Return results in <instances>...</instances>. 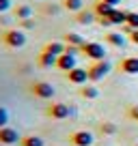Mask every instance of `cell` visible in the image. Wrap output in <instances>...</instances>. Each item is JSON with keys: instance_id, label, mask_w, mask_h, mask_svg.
Instances as JSON below:
<instances>
[{"instance_id": "6da1fadb", "label": "cell", "mask_w": 138, "mask_h": 146, "mask_svg": "<svg viewBox=\"0 0 138 146\" xmlns=\"http://www.w3.org/2000/svg\"><path fill=\"white\" fill-rule=\"evenodd\" d=\"M2 43L11 50H17V47L26 45V32L22 28H9V30L2 32Z\"/></svg>"}, {"instance_id": "7a4b0ae2", "label": "cell", "mask_w": 138, "mask_h": 146, "mask_svg": "<svg viewBox=\"0 0 138 146\" xmlns=\"http://www.w3.org/2000/svg\"><path fill=\"white\" fill-rule=\"evenodd\" d=\"M112 71V64L108 60H97L88 67V82H99Z\"/></svg>"}, {"instance_id": "3957f363", "label": "cell", "mask_w": 138, "mask_h": 146, "mask_svg": "<svg viewBox=\"0 0 138 146\" xmlns=\"http://www.w3.org/2000/svg\"><path fill=\"white\" fill-rule=\"evenodd\" d=\"M80 50H82V54L86 56V58H91L93 62H97V60H106V47L101 45V43H97V41H86Z\"/></svg>"}, {"instance_id": "277c9868", "label": "cell", "mask_w": 138, "mask_h": 146, "mask_svg": "<svg viewBox=\"0 0 138 146\" xmlns=\"http://www.w3.org/2000/svg\"><path fill=\"white\" fill-rule=\"evenodd\" d=\"M46 114L50 116V118H54V120H65V118H69L71 110H69V105H67V103H60V101H54V103H50V105H48Z\"/></svg>"}, {"instance_id": "5b68a950", "label": "cell", "mask_w": 138, "mask_h": 146, "mask_svg": "<svg viewBox=\"0 0 138 146\" xmlns=\"http://www.w3.org/2000/svg\"><path fill=\"white\" fill-rule=\"evenodd\" d=\"M30 92L37 97V99H52L56 90H54V86H52L50 82H35L30 86Z\"/></svg>"}, {"instance_id": "8992f818", "label": "cell", "mask_w": 138, "mask_h": 146, "mask_svg": "<svg viewBox=\"0 0 138 146\" xmlns=\"http://www.w3.org/2000/svg\"><path fill=\"white\" fill-rule=\"evenodd\" d=\"M69 142H71V146H93V142H95V137H93L91 131H74L71 133V137H69Z\"/></svg>"}, {"instance_id": "52a82bcc", "label": "cell", "mask_w": 138, "mask_h": 146, "mask_svg": "<svg viewBox=\"0 0 138 146\" xmlns=\"http://www.w3.org/2000/svg\"><path fill=\"white\" fill-rule=\"evenodd\" d=\"M67 80L76 86H84L88 82V69H82V67H76L67 73Z\"/></svg>"}, {"instance_id": "ba28073f", "label": "cell", "mask_w": 138, "mask_h": 146, "mask_svg": "<svg viewBox=\"0 0 138 146\" xmlns=\"http://www.w3.org/2000/svg\"><path fill=\"white\" fill-rule=\"evenodd\" d=\"M17 142H22V137H19V133L15 131V129H11V127L0 129V144L11 146V144H17Z\"/></svg>"}, {"instance_id": "9c48e42d", "label": "cell", "mask_w": 138, "mask_h": 146, "mask_svg": "<svg viewBox=\"0 0 138 146\" xmlns=\"http://www.w3.org/2000/svg\"><path fill=\"white\" fill-rule=\"evenodd\" d=\"M76 67H78V56H74V54H63V56H58L56 69H60V71L69 73L71 69H76Z\"/></svg>"}, {"instance_id": "30bf717a", "label": "cell", "mask_w": 138, "mask_h": 146, "mask_svg": "<svg viewBox=\"0 0 138 146\" xmlns=\"http://www.w3.org/2000/svg\"><path fill=\"white\" fill-rule=\"evenodd\" d=\"M121 71L127 75H138V56H127L121 60Z\"/></svg>"}, {"instance_id": "8fae6325", "label": "cell", "mask_w": 138, "mask_h": 146, "mask_svg": "<svg viewBox=\"0 0 138 146\" xmlns=\"http://www.w3.org/2000/svg\"><path fill=\"white\" fill-rule=\"evenodd\" d=\"M37 62H39V67H43V69H52V67H56V62H58V56L48 54V52H41Z\"/></svg>"}, {"instance_id": "7c38bea8", "label": "cell", "mask_w": 138, "mask_h": 146, "mask_svg": "<svg viewBox=\"0 0 138 146\" xmlns=\"http://www.w3.org/2000/svg\"><path fill=\"white\" fill-rule=\"evenodd\" d=\"M65 50H67L65 41H50L46 47H43V52H48V54H54V56H63Z\"/></svg>"}, {"instance_id": "4fadbf2b", "label": "cell", "mask_w": 138, "mask_h": 146, "mask_svg": "<svg viewBox=\"0 0 138 146\" xmlns=\"http://www.w3.org/2000/svg\"><path fill=\"white\" fill-rule=\"evenodd\" d=\"M115 11H117V7L108 5V2H101V0L95 5V15H97V17H110Z\"/></svg>"}, {"instance_id": "5bb4252c", "label": "cell", "mask_w": 138, "mask_h": 146, "mask_svg": "<svg viewBox=\"0 0 138 146\" xmlns=\"http://www.w3.org/2000/svg\"><path fill=\"white\" fill-rule=\"evenodd\" d=\"M84 36L78 35V32H67L65 35V45H71V47H82L84 45Z\"/></svg>"}, {"instance_id": "9a60e30c", "label": "cell", "mask_w": 138, "mask_h": 146, "mask_svg": "<svg viewBox=\"0 0 138 146\" xmlns=\"http://www.w3.org/2000/svg\"><path fill=\"white\" fill-rule=\"evenodd\" d=\"M106 41L110 43L112 47H125V43H127V39H125L121 32H108L106 35Z\"/></svg>"}, {"instance_id": "2e32d148", "label": "cell", "mask_w": 138, "mask_h": 146, "mask_svg": "<svg viewBox=\"0 0 138 146\" xmlns=\"http://www.w3.org/2000/svg\"><path fill=\"white\" fill-rule=\"evenodd\" d=\"M80 97H84V99H97L99 97V88L93 86V84H84V86H80Z\"/></svg>"}, {"instance_id": "e0dca14e", "label": "cell", "mask_w": 138, "mask_h": 146, "mask_svg": "<svg viewBox=\"0 0 138 146\" xmlns=\"http://www.w3.org/2000/svg\"><path fill=\"white\" fill-rule=\"evenodd\" d=\"M15 19H19V22H22V19H30L32 17V7L30 5H19V7H15Z\"/></svg>"}, {"instance_id": "ac0fdd59", "label": "cell", "mask_w": 138, "mask_h": 146, "mask_svg": "<svg viewBox=\"0 0 138 146\" xmlns=\"http://www.w3.org/2000/svg\"><path fill=\"white\" fill-rule=\"evenodd\" d=\"M110 22H112V26H125V24H127V11L117 9L115 13L110 15Z\"/></svg>"}, {"instance_id": "d6986e66", "label": "cell", "mask_w": 138, "mask_h": 146, "mask_svg": "<svg viewBox=\"0 0 138 146\" xmlns=\"http://www.w3.org/2000/svg\"><path fill=\"white\" fill-rule=\"evenodd\" d=\"M76 22L80 24V26H88V24H93L95 22V13H91V11H80L78 13V17H76Z\"/></svg>"}, {"instance_id": "ffe728a7", "label": "cell", "mask_w": 138, "mask_h": 146, "mask_svg": "<svg viewBox=\"0 0 138 146\" xmlns=\"http://www.w3.org/2000/svg\"><path fill=\"white\" fill-rule=\"evenodd\" d=\"M19 146H46V142L39 135H26V137H22Z\"/></svg>"}, {"instance_id": "44dd1931", "label": "cell", "mask_w": 138, "mask_h": 146, "mask_svg": "<svg viewBox=\"0 0 138 146\" xmlns=\"http://www.w3.org/2000/svg\"><path fill=\"white\" fill-rule=\"evenodd\" d=\"M63 7L67 11H74V13H80L84 9V2L82 0H63Z\"/></svg>"}, {"instance_id": "7402d4cb", "label": "cell", "mask_w": 138, "mask_h": 146, "mask_svg": "<svg viewBox=\"0 0 138 146\" xmlns=\"http://www.w3.org/2000/svg\"><path fill=\"white\" fill-rule=\"evenodd\" d=\"M127 26L132 30H138V13L136 11H127Z\"/></svg>"}, {"instance_id": "603a6c76", "label": "cell", "mask_w": 138, "mask_h": 146, "mask_svg": "<svg viewBox=\"0 0 138 146\" xmlns=\"http://www.w3.org/2000/svg\"><path fill=\"white\" fill-rule=\"evenodd\" d=\"M101 133H104V135H112V133H117V125L115 123H101Z\"/></svg>"}, {"instance_id": "cb8c5ba5", "label": "cell", "mask_w": 138, "mask_h": 146, "mask_svg": "<svg viewBox=\"0 0 138 146\" xmlns=\"http://www.w3.org/2000/svg\"><path fill=\"white\" fill-rule=\"evenodd\" d=\"M7 123H9V112L5 108H0V129L7 127Z\"/></svg>"}, {"instance_id": "d4e9b609", "label": "cell", "mask_w": 138, "mask_h": 146, "mask_svg": "<svg viewBox=\"0 0 138 146\" xmlns=\"http://www.w3.org/2000/svg\"><path fill=\"white\" fill-rule=\"evenodd\" d=\"M22 30H32L35 28V19H22Z\"/></svg>"}, {"instance_id": "484cf974", "label": "cell", "mask_w": 138, "mask_h": 146, "mask_svg": "<svg viewBox=\"0 0 138 146\" xmlns=\"http://www.w3.org/2000/svg\"><path fill=\"white\" fill-rule=\"evenodd\" d=\"M58 11H60V7L58 5H46V7H43V13H52V15H54V13H58Z\"/></svg>"}, {"instance_id": "4316f807", "label": "cell", "mask_w": 138, "mask_h": 146, "mask_svg": "<svg viewBox=\"0 0 138 146\" xmlns=\"http://www.w3.org/2000/svg\"><path fill=\"white\" fill-rule=\"evenodd\" d=\"M11 9V0H0V13H7Z\"/></svg>"}, {"instance_id": "83f0119b", "label": "cell", "mask_w": 138, "mask_h": 146, "mask_svg": "<svg viewBox=\"0 0 138 146\" xmlns=\"http://www.w3.org/2000/svg\"><path fill=\"white\" fill-rule=\"evenodd\" d=\"M97 22H99V24H101V26H106V28H108V26H112V22H110V17H97Z\"/></svg>"}, {"instance_id": "f1b7e54d", "label": "cell", "mask_w": 138, "mask_h": 146, "mask_svg": "<svg viewBox=\"0 0 138 146\" xmlns=\"http://www.w3.org/2000/svg\"><path fill=\"white\" fill-rule=\"evenodd\" d=\"M129 116H132L134 120H138V105H132V108H129Z\"/></svg>"}, {"instance_id": "f546056e", "label": "cell", "mask_w": 138, "mask_h": 146, "mask_svg": "<svg viewBox=\"0 0 138 146\" xmlns=\"http://www.w3.org/2000/svg\"><path fill=\"white\" fill-rule=\"evenodd\" d=\"M129 41L138 45V30H132V35H129Z\"/></svg>"}, {"instance_id": "4dcf8cb0", "label": "cell", "mask_w": 138, "mask_h": 146, "mask_svg": "<svg viewBox=\"0 0 138 146\" xmlns=\"http://www.w3.org/2000/svg\"><path fill=\"white\" fill-rule=\"evenodd\" d=\"M101 2H108V5H112V7H117L121 2V0H101Z\"/></svg>"}, {"instance_id": "1f68e13d", "label": "cell", "mask_w": 138, "mask_h": 146, "mask_svg": "<svg viewBox=\"0 0 138 146\" xmlns=\"http://www.w3.org/2000/svg\"><path fill=\"white\" fill-rule=\"evenodd\" d=\"M136 146H138V144H136Z\"/></svg>"}]
</instances>
